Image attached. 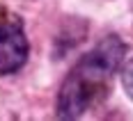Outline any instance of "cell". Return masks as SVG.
Segmentation results:
<instances>
[{"instance_id":"obj_1","label":"cell","mask_w":133,"mask_h":121,"mask_svg":"<svg viewBox=\"0 0 133 121\" xmlns=\"http://www.w3.org/2000/svg\"><path fill=\"white\" fill-rule=\"evenodd\" d=\"M126 55V43L119 37H106L85 53L64 78L57 94V117L78 119L96 108L112 85V75Z\"/></svg>"},{"instance_id":"obj_3","label":"cell","mask_w":133,"mask_h":121,"mask_svg":"<svg viewBox=\"0 0 133 121\" xmlns=\"http://www.w3.org/2000/svg\"><path fill=\"white\" fill-rule=\"evenodd\" d=\"M122 82H124L126 94L133 98V59H129V64H126L124 71H122Z\"/></svg>"},{"instance_id":"obj_2","label":"cell","mask_w":133,"mask_h":121,"mask_svg":"<svg viewBox=\"0 0 133 121\" xmlns=\"http://www.w3.org/2000/svg\"><path fill=\"white\" fill-rule=\"evenodd\" d=\"M28 59V39L23 27L14 21L0 23V75L14 73Z\"/></svg>"}]
</instances>
